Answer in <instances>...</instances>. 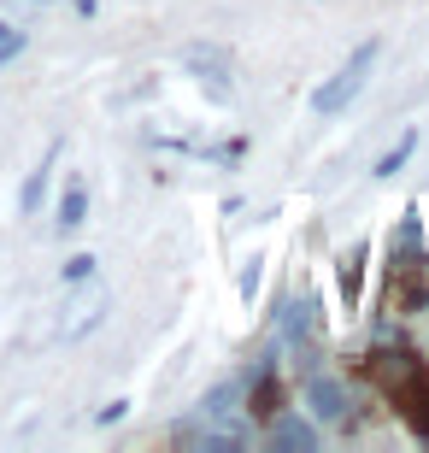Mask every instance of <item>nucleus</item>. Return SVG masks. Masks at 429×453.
Listing matches in <instances>:
<instances>
[{"label": "nucleus", "instance_id": "obj_10", "mask_svg": "<svg viewBox=\"0 0 429 453\" xmlns=\"http://www.w3.org/2000/svg\"><path fill=\"white\" fill-rule=\"evenodd\" d=\"M42 195H48V165H35V171H30V183H24V195H18V212L30 219L35 206H42Z\"/></svg>", "mask_w": 429, "mask_h": 453}, {"label": "nucleus", "instance_id": "obj_9", "mask_svg": "<svg viewBox=\"0 0 429 453\" xmlns=\"http://www.w3.org/2000/svg\"><path fill=\"white\" fill-rule=\"evenodd\" d=\"M83 212H88V195H83V183H71L65 201H59V230H77V224H83Z\"/></svg>", "mask_w": 429, "mask_h": 453}, {"label": "nucleus", "instance_id": "obj_1", "mask_svg": "<svg viewBox=\"0 0 429 453\" xmlns=\"http://www.w3.org/2000/svg\"><path fill=\"white\" fill-rule=\"evenodd\" d=\"M377 359H382L377 377H382V388L395 395L400 418L418 430V441H429V371L418 365L412 353H377Z\"/></svg>", "mask_w": 429, "mask_h": 453}, {"label": "nucleus", "instance_id": "obj_13", "mask_svg": "<svg viewBox=\"0 0 429 453\" xmlns=\"http://www.w3.org/2000/svg\"><path fill=\"white\" fill-rule=\"evenodd\" d=\"M253 288H259V259H253V265L241 271V295H248V301H253Z\"/></svg>", "mask_w": 429, "mask_h": 453}, {"label": "nucleus", "instance_id": "obj_2", "mask_svg": "<svg viewBox=\"0 0 429 453\" xmlns=\"http://www.w3.org/2000/svg\"><path fill=\"white\" fill-rule=\"evenodd\" d=\"M377 59H382V42H377V35H371V42H359V48H353V59H347L335 77H324V83L312 88V112L318 118H341L347 106L359 101V88H364V77H371V65H377Z\"/></svg>", "mask_w": 429, "mask_h": 453}, {"label": "nucleus", "instance_id": "obj_3", "mask_svg": "<svg viewBox=\"0 0 429 453\" xmlns=\"http://www.w3.org/2000/svg\"><path fill=\"white\" fill-rule=\"evenodd\" d=\"M182 65L195 71V77L212 88L218 101H230V53H224V48H206V42H195V48H182Z\"/></svg>", "mask_w": 429, "mask_h": 453}, {"label": "nucleus", "instance_id": "obj_8", "mask_svg": "<svg viewBox=\"0 0 429 453\" xmlns=\"http://www.w3.org/2000/svg\"><path fill=\"white\" fill-rule=\"evenodd\" d=\"M364 259H371V248H364V242L341 259V295H347V306L359 301V288H364Z\"/></svg>", "mask_w": 429, "mask_h": 453}, {"label": "nucleus", "instance_id": "obj_4", "mask_svg": "<svg viewBox=\"0 0 429 453\" xmlns=\"http://www.w3.org/2000/svg\"><path fill=\"white\" fill-rule=\"evenodd\" d=\"M264 441H271V448H282V453H312L318 448V430L306 418H295V412H277V418H271V430H264Z\"/></svg>", "mask_w": 429, "mask_h": 453}, {"label": "nucleus", "instance_id": "obj_5", "mask_svg": "<svg viewBox=\"0 0 429 453\" xmlns=\"http://www.w3.org/2000/svg\"><path fill=\"white\" fill-rule=\"evenodd\" d=\"M248 412H259V418H277V412H282V383H277V365H259V371H253Z\"/></svg>", "mask_w": 429, "mask_h": 453}, {"label": "nucleus", "instance_id": "obj_7", "mask_svg": "<svg viewBox=\"0 0 429 453\" xmlns=\"http://www.w3.org/2000/svg\"><path fill=\"white\" fill-rule=\"evenodd\" d=\"M412 153H418V130H406V135H400V142H395V148H388V153H382V159H377V171H371V177H377V183H388V177H395V171L406 165Z\"/></svg>", "mask_w": 429, "mask_h": 453}, {"label": "nucleus", "instance_id": "obj_12", "mask_svg": "<svg viewBox=\"0 0 429 453\" xmlns=\"http://www.w3.org/2000/svg\"><path fill=\"white\" fill-rule=\"evenodd\" d=\"M83 277H95V259H88V253L65 259V283H83Z\"/></svg>", "mask_w": 429, "mask_h": 453}, {"label": "nucleus", "instance_id": "obj_6", "mask_svg": "<svg viewBox=\"0 0 429 453\" xmlns=\"http://www.w3.org/2000/svg\"><path fill=\"white\" fill-rule=\"evenodd\" d=\"M306 401H312L318 418H341V412H347L341 383H330V377H306Z\"/></svg>", "mask_w": 429, "mask_h": 453}, {"label": "nucleus", "instance_id": "obj_11", "mask_svg": "<svg viewBox=\"0 0 429 453\" xmlns=\"http://www.w3.org/2000/svg\"><path fill=\"white\" fill-rule=\"evenodd\" d=\"M24 48V30H12V24H0V65L12 59V53Z\"/></svg>", "mask_w": 429, "mask_h": 453}]
</instances>
